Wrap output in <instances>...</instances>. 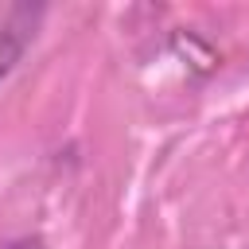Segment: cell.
I'll use <instances>...</instances> for the list:
<instances>
[{
	"label": "cell",
	"mask_w": 249,
	"mask_h": 249,
	"mask_svg": "<svg viewBox=\"0 0 249 249\" xmlns=\"http://www.w3.org/2000/svg\"><path fill=\"white\" fill-rule=\"evenodd\" d=\"M43 12V4H0V78H8L31 47Z\"/></svg>",
	"instance_id": "cell-1"
},
{
	"label": "cell",
	"mask_w": 249,
	"mask_h": 249,
	"mask_svg": "<svg viewBox=\"0 0 249 249\" xmlns=\"http://www.w3.org/2000/svg\"><path fill=\"white\" fill-rule=\"evenodd\" d=\"M4 249H39V241H16V245H4Z\"/></svg>",
	"instance_id": "cell-2"
}]
</instances>
